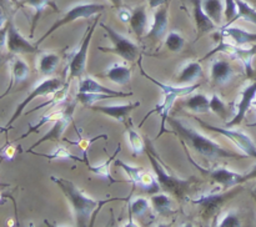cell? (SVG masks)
I'll return each mask as SVG.
<instances>
[{"instance_id":"5bb4252c","label":"cell","mask_w":256,"mask_h":227,"mask_svg":"<svg viewBox=\"0 0 256 227\" xmlns=\"http://www.w3.org/2000/svg\"><path fill=\"white\" fill-rule=\"evenodd\" d=\"M168 25H169V1L155 10L154 22H152L150 31L146 34V37L154 42L160 41L166 34Z\"/></svg>"},{"instance_id":"484cf974","label":"cell","mask_w":256,"mask_h":227,"mask_svg":"<svg viewBox=\"0 0 256 227\" xmlns=\"http://www.w3.org/2000/svg\"><path fill=\"white\" fill-rule=\"evenodd\" d=\"M60 61V56L55 52H45L42 54L39 57V61H38V69L45 76H49L52 72L55 71V69L58 67Z\"/></svg>"},{"instance_id":"9c48e42d","label":"cell","mask_w":256,"mask_h":227,"mask_svg":"<svg viewBox=\"0 0 256 227\" xmlns=\"http://www.w3.org/2000/svg\"><path fill=\"white\" fill-rule=\"evenodd\" d=\"M99 24V17L94 20L92 25L90 27H88V31L85 37L82 39V45H80L79 49L75 51V54L72 55V60H70L69 64V76H68L66 82H72V79L75 77H80L85 71V66H86V57H88V51H89V45L92 41V34H94V30L96 27V25Z\"/></svg>"},{"instance_id":"6da1fadb","label":"cell","mask_w":256,"mask_h":227,"mask_svg":"<svg viewBox=\"0 0 256 227\" xmlns=\"http://www.w3.org/2000/svg\"><path fill=\"white\" fill-rule=\"evenodd\" d=\"M168 122L174 130V134L182 137L185 144L189 145L192 150L200 154L206 159H242L244 155L235 154L220 146L218 142L204 135L199 134L195 129H192L190 125L185 124V121L175 117H168Z\"/></svg>"},{"instance_id":"5b68a950","label":"cell","mask_w":256,"mask_h":227,"mask_svg":"<svg viewBox=\"0 0 256 227\" xmlns=\"http://www.w3.org/2000/svg\"><path fill=\"white\" fill-rule=\"evenodd\" d=\"M105 7L106 6H105L104 4H99V2H82V4L75 5L72 9L68 10L59 20H56V21L52 25L50 29H48V31L38 40L36 45L39 46L49 35H52V32H54L55 30L59 29V27L70 24V22L75 21V20L78 19H88V17L92 16V15L100 14V12L104 11Z\"/></svg>"},{"instance_id":"cb8c5ba5","label":"cell","mask_w":256,"mask_h":227,"mask_svg":"<svg viewBox=\"0 0 256 227\" xmlns=\"http://www.w3.org/2000/svg\"><path fill=\"white\" fill-rule=\"evenodd\" d=\"M225 2L222 0H202V10L216 25H220L224 16Z\"/></svg>"},{"instance_id":"4316f807","label":"cell","mask_w":256,"mask_h":227,"mask_svg":"<svg viewBox=\"0 0 256 227\" xmlns=\"http://www.w3.org/2000/svg\"><path fill=\"white\" fill-rule=\"evenodd\" d=\"M29 72L30 67L25 62V60H22V57H14L12 62V82L10 85L12 86V84H20V82L25 81L29 76Z\"/></svg>"},{"instance_id":"7c38bea8","label":"cell","mask_w":256,"mask_h":227,"mask_svg":"<svg viewBox=\"0 0 256 227\" xmlns=\"http://www.w3.org/2000/svg\"><path fill=\"white\" fill-rule=\"evenodd\" d=\"M6 49L8 51L12 52V54H25V52L32 54V52L39 51L38 45H32V42H29V40L25 39L10 19L9 22H8Z\"/></svg>"},{"instance_id":"f1b7e54d","label":"cell","mask_w":256,"mask_h":227,"mask_svg":"<svg viewBox=\"0 0 256 227\" xmlns=\"http://www.w3.org/2000/svg\"><path fill=\"white\" fill-rule=\"evenodd\" d=\"M20 5H25V6H32L35 10L34 19H32V34L30 36L34 35L35 26H36V22L39 20V17L42 16V11L46 9L48 6H52L56 10V6L54 5V2H52V0H19Z\"/></svg>"},{"instance_id":"e0dca14e","label":"cell","mask_w":256,"mask_h":227,"mask_svg":"<svg viewBox=\"0 0 256 227\" xmlns=\"http://www.w3.org/2000/svg\"><path fill=\"white\" fill-rule=\"evenodd\" d=\"M222 36L232 41V44L242 46L245 44H252V42H256V32L246 31L244 29L234 26H222L220 29Z\"/></svg>"},{"instance_id":"ee69618b","label":"cell","mask_w":256,"mask_h":227,"mask_svg":"<svg viewBox=\"0 0 256 227\" xmlns=\"http://www.w3.org/2000/svg\"><path fill=\"white\" fill-rule=\"evenodd\" d=\"M15 154H16V147H15L14 144L8 141L6 144L4 145L2 151L0 152V157H2V160H6V161H12V160H14Z\"/></svg>"},{"instance_id":"d4e9b609","label":"cell","mask_w":256,"mask_h":227,"mask_svg":"<svg viewBox=\"0 0 256 227\" xmlns=\"http://www.w3.org/2000/svg\"><path fill=\"white\" fill-rule=\"evenodd\" d=\"M104 76L108 77L109 80H112L115 84L125 85L126 82L130 81V79H132V69L128 66H124V65L115 64L112 65L110 69L106 70Z\"/></svg>"},{"instance_id":"f5cc1de1","label":"cell","mask_w":256,"mask_h":227,"mask_svg":"<svg viewBox=\"0 0 256 227\" xmlns=\"http://www.w3.org/2000/svg\"><path fill=\"white\" fill-rule=\"evenodd\" d=\"M254 104H255V106H256V97H255V100H254ZM254 125H256V124H254Z\"/></svg>"},{"instance_id":"ac0fdd59","label":"cell","mask_w":256,"mask_h":227,"mask_svg":"<svg viewBox=\"0 0 256 227\" xmlns=\"http://www.w3.org/2000/svg\"><path fill=\"white\" fill-rule=\"evenodd\" d=\"M192 5H194V20L196 25L198 37L202 36L206 32L214 31L218 25L202 10V0H192Z\"/></svg>"},{"instance_id":"603a6c76","label":"cell","mask_w":256,"mask_h":227,"mask_svg":"<svg viewBox=\"0 0 256 227\" xmlns=\"http://www.w3.org/2000/svg\"><path fill=\"white\" fill-rule=\"evenodd\" d=\"M130 26H132V31L136 35L139 39H142L144 36L145 31H146L148 27V14L144 6H139L132 12V16H130Z\"/></svg>"},{"instance_id":"30bf717a","label":"cell","mask_w":256,"mask_h":227,"mask_svg":"<svg viewBox=\"0 0 256 227\" xmlns=\"http://www.w3.org/2000/svg\"><path fill=\"white\" fill-rule=\"evenodd\" d=\"M192 164L200 170V171L204 172L205 175L210 177L214 182L222 185V190H229L232 186H236V185L244 184V174H239V172L232 171V170H228L225 167H216V169L212 170H206L202 169V167L198 166L196 162L192 161Z\"/></svg>"},{"instance_id":"277c9868","label":"cell","mask_w":256,"mask_h":227,"mask_svg":"<svg viewBox=\"0 0 256 227\" xmlns=\"http://www.w3.org/2000/svg\"><path fill=\"white\" fill-rule=\"evenodd\" d=\"M139 66H140V70H142V76L146 77L148 80H150L152 82H154L155 85H156L158 87H160L162 91V94H164V101H162V104L160 105V106H158L156 109L152 110V111L149 112V114L146 115V116L142 119V124H140V126H142V124L145 122V120L148 119V117L150 116L152 114H154V112H158V114L162 116V126H160V132H159V136H162V132H165V124L168 122V117H169V112L170 110H172V105H174V101L178 99V97H182V96H186V95L192 94V92H194L195 90L198 89V87L200 86V84H194V85H186V86H172V85H166L164 84V82L159 81V80L154 79L152 76H150V75H148L146 72H145V70L142 69V64H140L139 61Z\"/></svg>"},{"instance_id":"3957f363","label":"cell","mask_w":256,"mask_h":227,"mask_svg":"<svg viewBox=\"0 0 256 227\" xmlns=\"http://www.w3.org/2000/svg\"><path fill=\"white\" fill-rule=\"evenodd\" d=\"M145 151H146L148 159L152 162V170H154V174L156 176L158 181H159L160 187L164 190L165 192H169L172 196H175L176 199L182 200L190 191V187H192V181L194 179L190 180H182L179 177L174 176V175L168 174L166 170L162 167V165L160 164L159 157L156 156V151L152 147V141L150 140H145Z\"/></svg>"},{"instance_id":"ffe728a7","label":"cell","mask_w":256,"mask_h":227,"mask_svg":"<svg viewBox=\"0 0 256 227\" xmlns=\"http://www.w3.org/2000/svg\"><path fill=\"white\" fill-rule=\"evenodd\" d=\"M79 91L80 92H102V94H112L116 97H128L132 96V92H122V91H116V90H112L110 87L104 86L100 82H98L96 80H94L92 77H84L79 81Z\"/></svg>"},{"instance_id":"7bdbcfd3","label":"cell","mask_w":256,"mask_h":227,"mask_svg":"<svg viewBox=\"0 0 256 227\" xmlns=\"http://www.w3.org/2000/svg\"><path fill=\"white\" fill-rule=\"evenodd\" d=\"M220 227H240V220L238 217V215L235 212H229L224 219L222 220V222L219 224Z\"/></svg>"},{"instance_id":"681fc988","label":"cell","mask_w":256,"mask_h":227,"mask_svg":"<svg viewBox=\"0 0 256 227\" xmlns=\"http://www.w3.org/2000/svg\"><path fill=\"white\" fill-rule=\"evenodd\" d=\"M109 1L112 2V5L114 7H116V9H122V0H109Z\"/></svg>"},{"instance_id":"b9f144b4","label":"cell","mask_w":256,"mask_h":227,"mask_svg":"<svg viewBox=\"0 0 256 227\" xmlns=\"http://www.w3.org/2000/svg\"><path fill=\"white\" fill-rule=\"evenodd\" d=\"M225 9H224V16L226 20V24L224 26H229L230 24L235 21V17L238 14V6L235 0H224Z\"/></svg>"},{"instance_id":"1f68e13d","label":"cell","mask_w":256,"mask_h":227,"mask_svg":"<svg viewBox=\"0 0 256 227\" xmlns=\"http://www.w3.org/2000/svg\"><path fill=\"white\" fill-rule=\"evenodd\" d=\"M120 150H122V146H120V144H119V146L116 147V150H115L114 154H112V156H110L109 159L104 162V164L99 165V166H92L90 164H88L86 165L88 169H89L92 172H94L95 175H99V176L104 177V179H108L110 182H112V184H114V182H116V180L112 179V176L110 175L109 167H110V164H112V161H114L115 157H116V155L120 152Z\"/></svg>"},{"instance_id":"836d02e7","label":"cell","mask_w":256,"mask_h":227,"mask_svg":"<svg viewBox=\"0 0 256 227\" xmlns=\"http://www.w3.org/2000/svg\"><path fill=\"white\" fill-rule=\"evenodd\" d=\"M116 97L112 94H102V92H78L76 94V102H80L84 106L90 107L98 102L99 100L114 99Z\"/></svg>"},{"instance_id":"52a82bcc","label":"cell","mask_w":256,"mask_h":227,"mask_svg":"<svg viewBox=\"0 0 256 227\" xmlns=\"http://www.w3.org/2000/svg\"><path fill=\"white\" fill-rule=\"evenodd\" d=\"M100 26L105 30V32L109 36L110 41L112 42L114 47H110V49L109 47H99V50L119 55V56H122L126 61H135L136 60V57L139 56L140 49L135 42H132V40H129L128 37L122 36V34L115 31L109 25H105L102 22H100Z\"/></svg>"},{"instance_id":"f546056e","label":"cell","mask_w":256,"mask_h":227,"mask_svg":"<svg viewBox=\"0 0 256 227\" xmlns=\"http://www.w3.org/2000/svg\"><path fill=\"white\" fill-rule=\"evenodd\" d=\"M138 185H139V187L142 190V191H145L146 194H149V195L158 194V192L160 191V189H162V187H160L159 181H158L156 176H155V174L152 175V174H150V172H146V171H142Z\"/></svg>"},{"instance_id":"7dc6e473","label":"cell","mask_w":256,"mask_h":227,"mask_svg":"<svg viewBox=\"0 0 256 227\" xmlns=\"http://www.w3.org/2000/svg\"><path fill=\"white\" fill-rule=\"evenodd\" d=\"M149 1L150 9H158L159 6H162V4L168 1V0H148Z\"/></svg>"},{"instance_id":"9a60e30c","label":"cell","mask_w":256,"mask_h":227,"mask_svg":"<svg viewBox=\"0 0 256 227\" xmlns=\"http://www.w3.org/2000/svg\"><path fill=\"white\" fill-rule=\"evenodd\" d=\"M256 97V81L250 84L249 86L245 87L242 92V99H240L239 104H238V110L235 116L230 122H225V127H235L242 122L245 119L248 110L250 109L252 104L254 102Z\"/></svg>"},{"instance_id":"8d00e7d4","label":"cell","mask_w":256,"mask_h":227,"mask_svg":"<svg viewBox=\"0 0 256 227\" xmlns=\"http://www.w3.org/2000/svg\"><path fill=\"white\" fill-rule=\"evenodd\" d=\"M185 45V40L179 32L172 31L166 35V39H165V46L172 52H179L182 51V47Z\"/></svg>"},{"instance_id":"bcb514c9","label":"cell","mask_w":256,"mask_h":227,"mask_svg":"<svg viewBox=\"0 0 256 227\" xmlns=\"http://www.w3.org/2000/svg\"><path fill=\"white\" fill-rule=\"evenodd\" d=\"M254 179H256V165H254V167H252L249 172L244 174V182L249 181V180H254Z\"/></svg>"},{"instance_id":"db71d44e","label":"cell","mask_w":256,"mask_h":227,"mask_svg":"<svg viewBox=\"0 0 256 227\" xmlns=\"http://www.w3.org/2000/svg\"><path fill=\"white\" fill-rule=\"evenodd\" d=\"M2 157H0V164H2Z\"/></svg>"},{"instance_id":"f6af8a7d","label":"cell","mask_w":256,"mask_h":227,"mask_svg":"<svg viewBox=\"0 0 256 227\" xmlns=\"http://www.w3.org/2000/svg\"><path fill=\"white\" fill-rule=\"evenodd\" d=\"M6 31H8V25L5 27H0V49L4 45H6Z\"/></svg>"},{"instance_id":"d590c367","label":"cell","mask_w":256,"mask_h":227,"mask_svg":"<svg viewBox=\"0 0 256 227\" xmlns=\"http://www.w3.org/2000/svg\"><path fill=\"white\" fill-rule=\"evenodd\" d=\"M64 114H65V110H59V111H54V112H48L46 115H44V116L42 117V120H40L38 124H35L34 126L29 127V130H28L24 135H22V136H20L18 140L25 139V137H28L30 134H32V132H36L38 130H39L42 126H44L46 122H52V121L55 122L56 120H59L60 117L64 116Z\"/></svg>"},{"instance_id":"4dcf8cb0","label":"cell","mask_w":256,"mask_h":227,"mask_svg":"<svg viewBox=\"0 0 256 227\" xmlns=\"http://www.w3.org/2000/svg\"><path fill=\"white\" fill-rule=\"evenodd\" d=\"M150 201H152V206L155 207V210H156L160 215L169 216V215L174 214V211H172V202L168 195L159 194V192H158V194L152 195Z\"/></svg>"},{"instance_id":"8fae6325","label":"cell","mask_w":256,"mask_h":227,"mask_svg":"<svg viewBox=\"0 0 256 227\" xmlns=\"http://www.w3.org/2000/svg\"><path fill=\"white\" fill-rule=\"evenodd\" d=\"M216 51L228 52V54L232 55L234 57L239 59L240 61L244 64L248 75H249V76H252V57H254L256 54V45L255 46H252V49H242V47L232 44V42L224 41V42H222L220 45H218L214 50H212V52H209V54H208L204 59H208L210 55L215 54Z\"/></svg>"},{"instance_id":"83f0119b","label":"cell","mask_w":256,"mask_h":227,"mask_svg":"<svg viewBox=\"0 0 256 227\" xmlns=\"http://www.w3.org/2000/svg\"><path fill=\"white\" fill-rule=\"evenodd\" d=\"M184 106L196 114H206L210 110V99L204 94H195L185 100Z\"/></svg>"},{"instance_id":"74e56055","label":"cell","mask_w":256,"mask_h":227,"mask_svg":"<svg viewBox=\"0 0 256 227\" xmlns=\"http://www.w3.org/2000/svg\"><path fill=\"white\" fill-rule=\"evenodd\" d=\"M128 135H129V142L132 152H134V156L142 154V151L145 150V141L142 140V137L132 127H128Z\"/></svg>"},{"instance_id":"4fadbf2b","label":"cell","mask_w":256,"mask_h":227,"mask_svg":"<svg viewBox=\"0 0 256 227\" xmlns=\"http://www.w3.org/2000/svg\"><path fill=\"white\" fill-rule=\"evenodd\" d=\"M75 104H76V101H74V104H72L70 106H68L66 110H65L64 116L60 117L59 120H56V121L54 122V125H52V129H50L49 131H48L46 134L42 137V139L38 140V141L35 142V144L32 145L29 150H26V152L32 151L35 147H38L40 144H42V142H45V141H59V140L62 139V132H64V130L66 129L68 125L70 124V120H72V111H74Z\"/></svg>"},{"instance_id":"816d5d0a","label":"cell","mask_w":256,"mask_h":227,"mask_svg":"<svg viewBox=\"0 0 256 227\" xmlns=\"http://www.w3.org/2000/svg\"><path fill=\"white\" fill-rule=\"evenodd\" d=\"M248 2H252V4H256V0H246Z\"/></svg>"},{"instance_id":"d6a6232c","label":"cell","mask_w":256,"mask_h":227,"mask_svg":"<svg viewBox=\"0 0 256 227\" xmlns=\"http://www.w3.org/2000/svg\"><path fill=\"white\" fill-rule=\"evenodd\" d=\"M30 154H34L36 155V156H42L49 160H72V161H79V162H84L85 164L84 157L75 156V155H72L69 150L65 149L64 146H58L56 149L52 151V154H40V152H32V151L30 152Z\"/></svg>"},{"instance_id":"8992f818","label":"cell","mask_w":256,"mask_h":227,"mask_svg":"<svg viewBox=\"0 0 256 227\" xmlns=\"http://www.w3.org/2000/svg\"><path fill=\"white\" fill-rule=\"evenodd\" d=\"M64 85L65 84L64 82H62V80H60L59 77H48V79L42 80V81L39 82V84L35 86V89H32V91L29 92V95H28V96L25 97V99L22 100L19 105H18L16 110H15V112L12 114V116L10 117V120L8 121L6 126L0 127V130H2V131H8V130L12 126V124H14L15 120H16L18 117L22 114V111H24L25 107H26L32 101V100L36 99V97H40V96H48V95H50V94H54L55 91H58L59 89H62Z\"/></svg>"},{"instance_id":"60d3db41","label":"cell","mask_w":256,"mask_h":227,"mask_svg":"<svg viewBox=\"0 0 256 227\" xmlns=\"http://www.w3.org/2000/svg\"><path fill=\"white\" fill-rule=\"evenodd\" d=\"M210 110L214 114H216L218 116L222 117V119H226V106H225L224 101L216 94H214L210 97Z\"/></svg>"},{"instance_id":"f35d334b","label":"cell","mask_w":256,"mask_h":227,"mask_svg":"<svg viewBox=\"0 0 256 227\" xmlns=\"http://www.w3.org/2000/svg\"><path fill=\"white\" fill-rule=\"evenodd\" d=\"M114 165L116 167H122V169L126 172V175L129 176V179L132 180V184L138 185V182H139V180H140V176H142V171H144V169H142V167L130 166V165L125 164L124 161H122V160H115Z\"/></svg>"},{"instance_id":"ba28073f","label":"cell","mask_w":256,"mask_h":227,"mask_svg":"<svg viewBox=\"0 0 256 227\" xmlns=\"http://www.w3.org/2000/svg\"><path fill=\"white\" fill-rule=\"evenodd\" d=\"M195 119H196V121L200 122V125H202L204 129L209 130V131L219 132L220 135L232 140V141L244 152L245 156L255 157L256 159V145L254 140H252L249 135L245 134L244 131H242V130H232V127L212 126V125L208 124L206 121L199 119V117H195Z\"/></svg>"},{"instance_id":"f907efd6","label":"cell","mask_w":256,"mask_h":227,"mask_svg":"<svg viewBox=\"0 0 256 227\" xmlns=\"http://www.w3.org/2000/svg\"><path fill=\"white\" fill-rule=\"evenodd\" d=\"M2 197H4V194H2V192L0 191V202L2 201Z\"/></svg>"},{"instance_id":"44dd1931","label":"cell","mask_w":256,"mask_h":227,"mask_svg":"<svg viewBox=\"0 0 256 227\" xmlns=\"http://www.w3.org/2000/svg\"><path fill=\"white\" fill-rule=\"evenodd\" d=\"M234 69L232 64L225 60H215L212 65L210 70V76L215 84H225L226 81L232 80L234 76Z\"/></svg>"},{"instance_id":"7a4b0ae2","label":"cell","mask_w":256,"mask_h":227,"mask_svg":"<svg viewBox=\"0 0 256 227\" xmlns=\"http://www.w3.org/2000/svg\"><path fill=\"white\" fill-rule=\"evenodd\" d=\"M52 180L60 187L62 192L64 196L66 197L68 201L70 202L72 207V211L75 215V221L76 225L80 227H85L89 225L92 215L100 205L104 204L106 201H98V200L92 199V197L86 196L80 191L74 182L70 180L62 179V177H55L52 176Z\"/></svg>"},{"instance_id":"7402d4cb","label":"cell","mask_w":256,"mask_h":227,"mask_svg":"<svg viewBox=\"0 0 256 227\" xmlns=\"http://www.w3.org/2000/svg\"><path fill=\"white\" fill-rule=\"evenodd\" d=\"M202 76V67L199 61L189 62L184 69L182 70L179 76L176 77V84L179 86H186V85H192L195 80Z\"/></svg>"},{"instance_id":"ab89813d","label":"cell","mask_w":256,"mask_h":227,"mask_svg":"<svg viewBox=\"0 0 256 227\" xmlns=\"http://www.w3.org/2000/svg\"><path fill=\"white\" fill-rule=\"evenodd\" d=\"M149 200L144 197H136L130 204V214L132 216H142L149 210Z\"/></svg>"},{"instance_id":"2e32d148","label":"cell","mask_w":256,"mask_h":227,"mask_svg":"<svg viewBox=\"0 0 256 227\" xmlns=\"http://www.w3.org/2000/svg\"><path fill=\"white\" fill-rule=\"evenodd\" d=\"M232 192H224V194H209L204 195L200 199L195 200V204H199L204 207L205 219H210L212 215L216 214L220 207L225 204L228 199L232 196Z\"/></svg>"},{"instance_id":"c3c4849f","label":"cell","mask_w":256,"mask_h":227,"mask_svg":"<svg viewBox=\"0 0 256 227\" xmlns=\"http://www.w3.org/2000/svg\"><path fill=\"white\" fill-rule=\"evenodd\" d=\"M130 16H132V14H130L129 11H126V10H120L119 11V19L122 20V22L129 21Z\"/></svg>"},{"instance_id":"d6986e66","label":"cell","mask_w":256,"mask_h":227,"mask_svg":"<svg viewBox=\"0 0 256 227\" xmlns=\"http://www.w3.org/2000/svg\"><path fill=\"white\" fill-rule=\"evenodd\" d=\"M140 106V102H129L125 105H114V106H90L89 109L94 110V111L102 112V114L108 115V116L114 117L115 120L120 122H125V119L129 116L130 112L134 109Z\"/></svg>"},{"instance_id":"e575fe53","label":"cell","mask_w":256,"mask_h":227,"mask_svg":"<svg viewBox=\"0 0 256 227\" xmlns=\"http://www.w3.org/2000/svg\"><path fill=\"white\" fill-rule=\"evenodd\" d=\"M238 6V14L235 21L238 19H244L256 25V9L249 4L246 0H235Z\"/></svg>"}]
</instances>
